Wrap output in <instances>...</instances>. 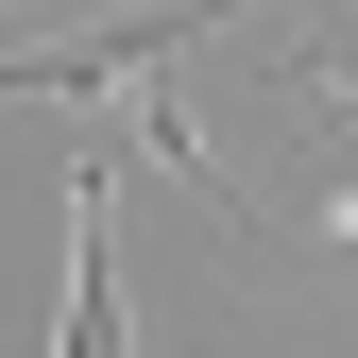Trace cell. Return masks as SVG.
Wrapping results in <instances>:
<instances>
[{"label": "cell", "instance_id": "obj_1", "mask_svg": "<svg viewBox=\"0 0 358 358\" xmlns=\"http://www.w3.org/2000/svg\"><path fill=\"white\" fill-rule=\"evenodd\" d=\"M52 358H120V256H103V154L69 171V341Z\"/></svg>", "mask_w": 358, "mask_h": 358}, {"label": "cell", "instance_id": "obj_2", "mask_svg": "<svg viewBox=\"0 0 358 358\" xmlns=\"http://www.w3.org/2000/svg\"><path fill=\"white\" fill-rule=\"evenodd\" d=\"M17 17H34V0H0V34H17Z\"/></svg>", "mask_w": 358, "mask_h": 358}]
</instances>
